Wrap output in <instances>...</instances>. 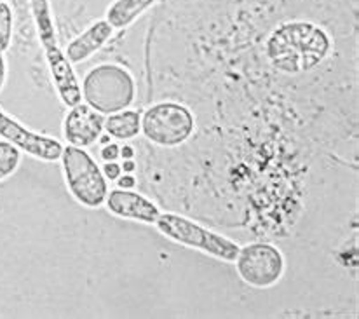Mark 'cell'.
<instances>
[{"mask_svg": "<svg viewBox=\"0 0 359 319\" xmlns=\"http://www.w3.org/2000/svg\"><path fill=\"white\" fill-rule=\"evenodd\" d=\"M239 279L257 290H267L278 285L286 271V258L272 243L255 241L241 246L232 262Z\"/></svg>", "mask_w": 359, "mask_h": 319, "instance_id": "cell-6", "label": "cell"}, {"mask_svg": "<svg viewBox=\"0 0 359 319\" xmlns=\"http://www.w3.org/2000/svg\"><path fill=\"white\" fill-rule=\"evenodd\" d=\"M13 9L7 2H0V55L9 49L13 39Z\"/></svg>", "mask_w": 359, "mask_h": 319, "instance_id": "cell-14", "label": "cell"}, {"mask_svg": "<svg viewBox=\"0 0 359 319\" xmlns=\"http://www.w3.org/2000/svg\"><path fill=\"white\" fill-rule=\"evenodd\" d=\"M65 182L74 199L89 210H96L105 204L109 196V182L103 177L102 168L96 164L91 154L81 147H63L61 154Z\"/></svg>", "mask_w": 359, "mask_h": 319, "instance_id": "cell-4", "label": "cell"}, {"mask_svg": "<svg viewBox=\"0 0 359 319\" xmlns=\"http://www.w3.org/2000/svg\"><path fill=\"white\" fill-rule=\"evenodd\" d=\"M30 4L39 39H41L42 48H44L51 77L55 81V88L63 105L72 109L82 102V88L79 84L74 68H72V63L68 62L65 53L60 49L55 21H53L51 4H49V0H30Z\"/></svg>", "mask_w": 359, "mask_h": 319, "instance_id": "cell-1", "label": "cell"}, {"mask_svg": "<svg viewBox=\"0 0 359 319\" xmlns=\"http://www.w3.org/2000/svg\"><path fill=\"white\" fill-rule=\"evenodd\" d=\"M142 117L136 110H122V112L110 114L105 119L103 129L110 138L116 140H133L142 131Z\"/></svg>", "mask_w": 359, "mask_h": 319, "instance_id": "cell-12", "label": "cell"}, {"mask_svg": "<svg viewBox=\"0 0 359 319\" xmlns=\"http://www.w3.org/2000/svg\"><path fill=\"white\" fill-rule=\"evenodd\" d=\"M102 171H103V177L107 178V182L109 180L114 182V180H119V177L122 173V166L114 161V163H107L105 166L102 168Z\"/></svg>", "mask_w": 359, "mask_h": 319, "instance_id": "cell-16", "label": "cell"}, {"mask_svg": "<svg viewBox=\"0 0 359 319\" xmlns=\"http://www.w3.org/2000/svg\"><path fill=\"white\" fill-rule=\"evenodd\" d=\"M119 189H133L136 185V180L131 177V175H124V177H119V182H117Z\"/></svg>", "mask_w": 359, "mask_h": 319, "instance_id": "cell-17", "label": "cell"}, {"mask_svg": "<svg viewBox=\"0 0 359 319\" xmlns=\"http://www.w3.org/2000/svg\"><path fill=\"white\" fill-rule=\"evenodd\" d=\"M0 136L23 150L25 154L44 163H55L63 154V145L58 140L30 131L2 110H0Z\"/></svg>", "mask_w": 359, "mask_h": 319, "instance_id": "cell-7", "label": "cell"}, {"mask_svg": "<svg viewBox=\"0 0 359 319\" xmlns=\"http://www.w3.org/2000/svg\"><path fill=\"white\" fill-rule=\"evenodd\" d=\"M105 126V116L96 112L88 103H79V105L68 109V114L63 119V136L68 145L91 147L93 143L102 138V133Z\"/></svg>", "mask_w": 359, "mask_h": 319, "instance_id": "cell-8", "label": "cell"}, {"mask_svg": "<svg viewBox=\"0 0 359 319\" xmlns=\"http://www.w3.org/2000/svg\"><path fill=\"white\" fill-rule=\"evenodd\" d=\"M154 225L170 241L185 246V248L197 250L204 255H210L220 262H227V264H232L236 260L241 248L238 243L232 241L227 236L210 231L183 215L163 213L159 215Z\"/></svg>", "mask_w": 359, "mask_h": 319, "instance_id": "cell-3", "label": "cell"}, {"mask_svg": "<svg viewBox=\"0 0 359 319\" xmlns=\"http://www.w3.org/2000/svg\"><path fill=\"white\" fill-rule=\"evenodd\" d=\"M105 206L114 217L147 225L156 224L161 215L159 208L154 201L131 191V189H116V191L109 192L105 199Z\"/></svg>", "mask_w": 359, "mask_h": 319, "instance_id": "cell-9", "label": "cell"}, {"mask_svg": "<svg viewBox=\"0 0 359 319\" xmlns=\"http://www.w3.org/2000/svg\"><path fill=\"white\" fill-rule=\"evenodd\" d=\"M133 156H135V150H133V147H129V145H124L121 149V157H124V161L126 159H133Z\"/></svg>", "mask_w": 359, "mask_h": 319, "instance_id": "cell-19", "label": "cell"}, {"mask_svg": "<svg viewBox=\"0 0 359 319\" xmlns=\"http://www.w3.org/2000/svg\"><path fill=\"white\" fill-rule=\"evenodd\" d=\"M121 157V147L117 143H107L102 149V159L105 163H114Z\"/></svg>", "mask_w": 359, "mask_h": 319, "instance_id": "cell-15", "label": "cell"}, {"mask_svg": "<svg viewBox=\"0 0 359 319\" xmlns=\"http://www.w3.org/2000/svg\"><path fill=\"white\" fill-rule=\"evenodd\" d=\"M142 133L157 147H178L190 140L196 131V117L185 105L161 102L145 110L142 116Z\"/></svg>", "mask_w": 359, "mask_h": 319, "instance_id": "cell-5", "label": "cell"}, {"mask_svg": "<svg viewBox=\"0 0 359 319\" xmlns=\"http://www.w3.org/2000/svg\"><path fill=\"white\" fill-rule=\"evenodd\" d=\"M112 25L107 20L96 21L67 46L65 56L72 65L82 63L105 46V42L112 37Z\"/></svg>", "mask_w": 359, "mask_h": 319, "instance_id": "cell-10", "label": "cell"}, {"mask_svg": "<svg viewBox=\"0 0 359 319\" xmlns=\"http://www.w3.org/2000/svg\"><path fill=\"white\" fill-rule=\"evenodd\" d=\"M0 2H4V0H0Z\"/></svg>", "mask_w": 359, "mask_h": 319, "instance_id": "cell-22", "label": "cell"}, {"mask_svg": "<svg viewBox=\"0 0 359 319\" xmlns=\"http://www.w3.org/2000/svg\"><path fill=\"white\" fill-rule=\"evenodd\" d=\"M21 161L20 149L11 142L4 140L0 142V182L9 178L18 170Z\"/></svg>", "mask_w": 359, "mask_h": 319, "instance_id": "cell-13", "label": "cell"}, {"mask_svg": "<svg viewBox=\"0 0 359 319\" xmlns=\"http://www.w3.org/2000/svg\"><path fill=\"white\" fill-rule=\"evenodd\" d=\"M4 82H6V60L0 55V91L4 88Z\"/></svg>", "mask_w": 359, "mask_h": 319, "instance_id": "cell-18", "label": "cell"}, {"mask_svg": "<svg viewBox=\"0 0 359 319\" xmlns=\"http://www.w3.org/2000/svg\"><path fill=\"white\" fill-rule=\"evenodd\" d=\"M156 2L157 0H116L107 9V21L117 30L128 28L133 21L138 20L140 14L145 13Z\"/></svg>", "mask_w": 359, "mask_h": 319, "instance_id": "cell-11", "label": "cell"}, {"mask_svg": "<svg viewBox=\"0 0 359 319\" xmlns=\"http://www.w3.org/2000/svg\"><path fill=\"white\" fill-rule=\"evenodd\" d=\"M122 170H124L126 173H131V171H135V163H133L131 159H126L124 164H122Z\"/></svg>", "mask_w": 359, "mask_h": 319, "instance_id": "cell-20", "label": "cell"}, {"mask_svg": "<svg viewBox=\"0 0 359 319\" xmlns=\"http://www.w3.org/2000/svg\"><path fill=\"white\" fill-rule=\"evenodd\" d=\"M81 88L86 103L102 116L128 110L136 96L133 75L126 68L110 63L89 70Z\"/></svg>", "mask_w": 359, "mask_h": 319, "instance_id": "cell-2", "label": "cell"}, {"mask_svg": "<svg viewBox=\"0 0 359 319\" xmlns=\"http://www.w3.org/2000/svg\"><path fill=\"white\" fill-rule=\"evenodd\" d=\"M102 142H103V143H109V142H110V136H109V135H107V136H103V138H102Z\"/></svg>", "mask_w": 359, "mask_h": 319, "instance_id": "cell-21", "label": "cell"}]
</instances>
